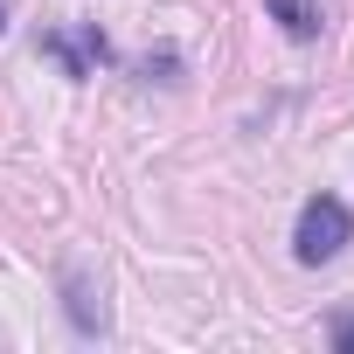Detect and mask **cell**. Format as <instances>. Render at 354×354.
<instances>
[{
    "instance_id": "6da1fadb",
    "label": "cell",
    "mask_w": 354,
    "mask_h": 354,
    "mask_svg": "<svg viewBox=\"0 0 354 354\" xmlns=\"http://www.w3.org/2000/svg\"><path fill=\"white\" fill-rule=\"evenodd\" d=\"M347 236H354L347 209H340L333 195H313V202L299 209V230H292V250H299V264H333V257L347 250Z\"/></svg>"
},
{
    "instance_id": "7a4b0ae2",
    "label": "cell",
    "mask_w": 354,
    "mask_h": 354,
    "mask_svg": "<svg viewBox=\"0 0 354 354\" xmlns=\"http://www.w3.org/2000/svg\"><path fill=\"white\" fill-rule=\"evenodd\" d=\"M42 49H49L70 77H91L97 63H111V42H104L97 21H84V28H70V35H42Z\"/></svg>"
},
{
    "instance_id": "3957f363",
    "label": "cell",
    "mask_w": 354,
    "mask_h": 354,
    "mask_svg": "<svg viewBox=\"0 0 354 354\" xmlns=\"http://www.w3.org/2000/svg\"><path fill=\"white\" fill-rule=\"evenodd\" d=\"M271 21H285V35H292V42H313L326 15H319V8H306V0H271Z\"/></svg>"
},
{
    "instance_id": "277c9868",
    "label": "cell",
    "mask_w": 354,
    "mask_h": 354,
    "mask_svg": "<svg viewBox=\"0 0 354 354\" xmlns=\"http://www.w3.org/2000/svg\"><path fill=\"white\" fill-rule=\"evenodd\" d=\"M70 319H77L84 333H104V299H97L84 278H70Z\"/></svg>"
},
{
    "instance_id": "5b68a950",
    "label": "cell",
    "mask_w": 354,
    "mask_h": 354,
    "mask_svg": "<svg viewBox=\"0 0 354 354\" xmlns=\"http://www.w3.org/2000/svg\"><path fill=\"white\" fill-rule=\"evenodd\" d=\"M174 63H181V56H174V49H160V56H146V63H139V77H153V70H160V77H167V70H174Z\"/></svg>"
},
{
    "instance_id": "8992f818",
    "label": "cell",
    "mask_w": 354,
    "mask_h": 354,
    "mask_svg": "<svg viewBox=\"0 0 354 354\" xmlns=\"http://www.w3.org/2000/svg\"><path fill=\"white\" fill-rule=\"evenodd\" d=\"M333 347H347V354H354V313H340V319H333Z\"/></svg>"
},
{
    "instance_id": "52a82bcc",
    "label": "cell",
    "mask_w": 354,
    "mask_h": 354,
    "mask_svg": "<svg viewBox=\"0 0 354 354\" xmlns=\"http://www.w3.org/2000/svg\"><path fill=\"white\" fill-rule=\"evenodd\" d=\"M0 28H8V8H0Z\"/></svg>"
}]
</instances>
